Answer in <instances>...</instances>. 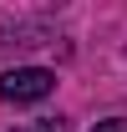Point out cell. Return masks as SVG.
Instances as JSON below:
<instances>
[{
  "label": "cell",
  "mask_w": 127,
  "mask_h": 132,
  "mask_svg": "<svg viewBox=\"0 0 127 132\" xmlns=\"http://www.w3.org/2000/svg\"><path fill=\"white\" fill-rule=\"evenodd\" d=\"M56 92V71H46V66H15V71H5L0 76V97L15 102V107H26V102H41Z\"/></svg>",
  "instance_id": "1"
},
{
  "label": "cell",
  "mask_w": 127,
  "mask_h": 132,
  "mask_svg": "<svg viewBox=\"0 0 127 132\" xmlns=\"http://www.w3.org/2000/svg\"><path fill=\"white\" fill-rule=\"evenodd\" d=\"M15 132H66L56 117H41V122H26V127H15Z\"/></svg>",
  "instance_id": "2"
},
{
  "label": "cell",
  "mask_w": 127,
  "mask_h": 132,
  "mask_svg": "<svg viewBox=\"0 0 127 132\" xmlns=\"http://www.w3.org/2000/svg\"><path fill=\"white\" fill-rule=\"evenodd\" d=\"M92 132H127V122H122V117H112V122H97Z\"/></svg>",
  "instance_id": "3"
}]
</instances>
